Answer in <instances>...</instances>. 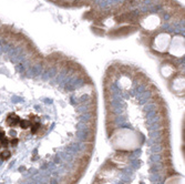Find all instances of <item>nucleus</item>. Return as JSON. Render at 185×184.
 Returning a JSON list of instances; mask_svg holds the SVG:
<instances>
[{"label":"nucleus","instance_id":"obj_8","mask_svg":"<svg viewBox=\"0 0 185 184\" xmlns=\"http://www.w3.org/2000/svg\"><path fill=\"white\" fill-rule=\"evenodd\" d=\"M6 138V133L3 131H0V141H1V140H3Z\"/></svg>","mask_w":185,"mask_h":184},{"label":"nucleus","instance_id":"obj_7","mask_svg":"<svg viewBox=\"0 0 185 184\" xmlns=\"http://www.w3.org/2000/svg\"><path fill=\"white\" fill-rule=\"evenodd\" d=\"M9 143H10V145H12V146H16L18 144V139H15V138H13V139H11L9 141Z\"/></svg>","mask_w":185,"mask_h":184},{"label":"nucleus","instance_id":"obj_5","mask_svg":"<svg viewBox=\"0 0 185 184\" xmlns=\"http://www.w3.org/2000/svg\"><path fill=\"white\" fill-rule=\"evenodd\" d=\"M19 125L22 128V129H29L30 127H31V122L29 121V120H20V123Z\"/></svg>","mask_w":185,"mask_h":184},{"label":"nucleus","instance_id":"obj_6","mask_svg":"<svg viewBox=\"0 0 185 184\" xmlns=\"http://www.w3.org/2000/svg\"><path fill=\"white\" fill-rule=\"evenodd\" d=\"M0 158L2 159V160H7V159L10 158V152L8 150H3L2 152L0 153Z\"/></svg>","mask_w":185,"mask_h":184},{"label":"nucleus","instance_id":"obj_2","mask_svg":"<svg viewBox=\"0 0 185 184\" xmlns=\"http://www.w3.org/2000/svg\"><path fill=\"white\" fill-rule=\"evenodd\" d=\"M170 42H171V39H170V36L167 33H161L155 38V49L157 51H165L166 49L168 48L170 45Z\"/></svg>","mask_w":185,"mask_h":184},{"label":"nucleus","instance_id":"obj_1","mask_svg":"<svg viewBox=\"0 0 185 184\" xmlns=\"http://www.w3.org/2000/svg\"><path fill=\"white\" fill-rule=\"evenodd\" d=\"M170 51L172 54L176 57H181L184 54V39L182 37H176L173 39V42L170 48Z\"/></svg>","mask_w":185,"mask_h":184},{"label":"nucleus","instance_id":"obj_3","mask_svg":"<svg viewBox=\"0 0 185 184\" xmlns=\"http://www.w3.org/2000/svg\"><path fill=\"white\" fill-rule=\"evenodd\" d=\"M142 24L145 29L147 30H152V29H155L156 27L160 24V19L159 17H156L155 14H150L145 18L144 21H142Z\"/></svg>","mask_w":185,"mask_h":184},{"label":"nucleus","instance_id":"obj_4","mask_svg":"<svg viewBox=\"0 0 185 184\" xmlns=\"http://www.w3.org/2000/svg\"><path fill=\"white\" fill-rule=\"evenodd\" d=\"M20 123V119L17 117V115L15 114H10L9 117H8L7 119V124L9 125V127H16V125H18Z\"/></svg>","mask_w":185,"mask_h":184}]
</instances>
